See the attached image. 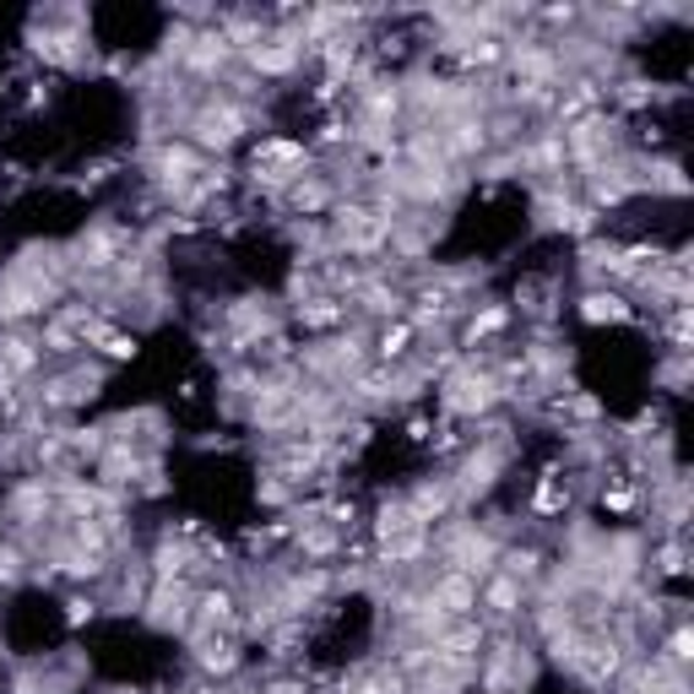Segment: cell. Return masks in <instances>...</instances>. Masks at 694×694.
Listing matches in <instances>:
<instances>
[{
	"label": "cell",
	"instance_id": "cell-1",
	"mask_svg": "<svg viewBox=\"0 0 694 694\" xmlns=\"http://www.w3.org/2000/svg\"><path fill=\"white\" fill-rule=\"evenodd\" d=\"M505 397H510L505 380L489 375V369H478V364H456L445 375V386H439V408L450 417H483L489 408H499Z\"/></svg>",
	"mask_w": 694,
	"mask_h": 694
},
{
	"label": "cell",
	"instance_id": "cell-2",
	"mask_svg": "<svg viewBox=\"0 0 694 694\" xmlns=\"http://www.w3.org/2000/svg\"><path fill=\"white\" fill-rule=\"evenodd\" d=\"M499 434H505V428L483 434V439L467 450V461L456 467V478H450V489H456V505H472V499H483V494L499 483V472H505V461H510V445H505Z\"/></svg>",
	"mask_w": 694,
	"mask_h": 694
},
{
	"label": "cell",
	"instance_id": "cell-3",
	"mask_svg": "<svg viewBox=\"0 0 694 694\" xmlns=\"http://www.w3.org/2000/svg\"><path fill=\"white\" fill-rule=\"evenodd\" d=\"M190 608H196V586H190V580H152V591H146V602H141L146 624L163 630V635L190 630Z\"/></svg>",
	"mask_w": 694,
	"mask_h": 694
},
{
	"label": "cell",
	"instance_id": "cell-4",
	"mask_svg": "<svg viewBox=\"0 0 694 694\" xmlns=\"http://www.w3.org/2000/svg\"><path fill=\"white\" fill-rule=\"evenodd\" d=\"M234 60H239V55H234V44H228L217 27L196 33V38H190V49L179 55V66H185L190 77H201V82H217V77H223Z\"/></svg>",
	"mask_w": 694,
	"mask_h": 694
},
{
	"label": "cell",
	"instance_id": "cell-5",
	"mask_svg": "<svg viewBox=\"0 0 694 694\" xmlns=\"http://www.w3.org/2000/svg\"><path fill=\"white\" fill-rule=\"evenodd\" d=\"M428 602H434L445 619H467V613L478 608V580H472V575H461V569H445V575H434Z\"/></svg>",
	"mask_w": 694,
	"mask_h": 694
},
{
	"label": "cell",
	"instance_id": "cell-6",
	"mask_svg": "<svg viewBox=\"0 0 694 694\" xmlns=\"http://www.w3.org/2000/svg\"><path fill=\"white\" fill-rule=\"evenodd\" d=\"M478 608H489L499 624H510V619L527 608V586L494 569V575H483V580H478Z\"/></svg>",
	"mask_w": 694,
	"mask_h": 694
},
{
	"label": "cell",
	"instance_id": "cell-7",
	"mask_svg": "<svg viewBox=\"0 0 694 694\" xmlns=\"http://www.w3.org/2000/svg\"><path fill=\"white\" fill-rule=\"evenodd\" d=\"M353 309L375 315V320H408V293L391 287L386 278H369L358 293H353Z\"/></svg>",
	"mask_w": 694,
	"mask_h": 694
},
{
	"label": "cell",
	"instance_id": "cell-8",
	"mask_svg": "<svg viewBox=\"0 0 694 694\" xmlns=\"http://www.w3.org/2000/svg\"><path fill=\"white\" fill-rule=\"evenodd\" d=\"M408 505H413L417 527H434L439 516L456 510V489H450V478H428V483H417L413 494H408Z\"/></svg>",
	"mask_w": 694,
	"mask_h": 694
},
{
	"label": "cell",
	"instance_id": "cell-9",
	"mask_svg": "<svg viewBox=\"0 0 694 694\" xmlns=\"http://www.w3.org/2000/svg\"><path fill=\"white\" fill-rule=\"evenodd\" d=\"M413 342H417V331L408 326V320H386V326L375 331V342H369V358L386 364V369H397V364H408Z\"/></svg>",
	"mask_w": 694,
	"mask_h": 694
},
{
	"label": "cell",
	"instance_id": "cell-10",
	"mask_svg": "<svg viewBox=\"0 0 694 694\" xmlns=\"http://www.w3.org/2000/svg\"><path fill=\"white\" fill-rule=\"evenodd\" d=\"M239 646L228 640V635H201L196 640V668L207 673V679H228V673H239Z\"/></svg>",
	"mask_w": 694,
	"mask_h": 694
},
{
	"label": "cell",
	"instance_id": "cell-11",
	"mask_svg": "<svg viewBox=\"0 0 694 694\" xmlns=\"http://www.w3.org/2000/svg\"><path fill=\"white\" fill-rule=\"evenodd\" d=\"M287 207H293V212H304V217H315V212L337 207V185H331V179H320V174H298V179H293V190H287Z\"/></svg>",
	"mask_w": 694,
	"mask_h": 694
},
{
	"label": "cell",
	"instance_id": "cell-12",
	"mask_svg": "<svg viewBox=\"0 0 694 694\" xmlns=\"http://www.w3.org/2000/svg\"><path fill=\"white\" fill-rule=\"evenodd\" d=\"M630 315H635L630 298L613 293V287H591V293L580 298V320H586V326H619V320H630Z\"/></svg>",
	"mask_w": 694,
	"mask_h": 694
},
{
	"label": "cell",
	"instance_id": "cell-13",
	"mask_svg": "<svg viewBox=\"0 0 694 694\" xmlns=\"http://www.w3.org/2000/svg\"><path fill=\"white\" fill-rule=\"evenodd\" d=\"M309 163V146L293 137H267L256 146V168H282V174H304Z\"/></svg>",
	"mask_w": 694,
	"mask_h": 694
},
{
	"label": "cell",
	"instance_id": "cell-14",
	"mask_svg": "<svg viewBox=\"0 0 694 694\" xmlns=\"http://www.w3.org/2000/svg\"><path fill=\"white\" fill-rule=\"evenodd\" d=\"M342 320H348V304H342L337 293H315V298L298 304V326H304V331H331V326H342Z\"/></svg>",
	"mask_w": 694,
	"mask_h": 694
},
{
	"label": "cell",
	"instance_id": "cell-15",
	"mask_svg": "<svg viewBox=\"0 0 694 694\" xmlns=\"http://www.w3.org/2000/svg\"><path fill=\"white\" fill-rule=\"evenodd\" d=\"M402 532H417L413 505H408V499H386V505L375 510V538L391 543V538H402Z\"/></svg>",
	"mask_w": 694,
	"mask_h": 694
},
{
	"label": "cell",
	"instance_id": "cell-16",
	"mask_svg": "<svg viewBox=\"0 0 694 694\" xmlns=\"http://www.w3.org/2000/svg\"><path fill=\"white\" fill-rule=\"evenodd\" d=\"M423 554H428V527H417V532H402V538L380 543V569L408 564V558H423Z\"/></svg>",
	"mask_w": 694,
	"mask_h": 694
},
{
	"label": "cell",
	"instance_id": "cell-17",
	"mask_svg": "<svg viewBox=\"0 0 694 694\" xmlns=\"http://www.w3.org/2000/svg\"><path fill=\"white\" fill-rule=\"evenodd\" d=\"M38 348H44V358H71V353L82 348V337H77L66 320H55V315H49V320H44V331H38Z\"/></svg>",
	"mask_w": 694,
	"mask_h": 694
},
{
	"label": "cell",
	"instance_id": "cell-18",
	"mask_svg": "<svg viewBox=\"0 0 694 694\" xmlns=\"http://www.w3.org/2000/svg\"><path fill=\"white\" fill-rule=\"evenodd\" d=\"M505 320H510V309H505V304H489V309H472V320H467V348H478L483 337H494V331H505Z\"/></svg>",
	"mask_w": 694,
	"mask_h": 694
},
{
	"label": "cell",
	"instance_id": "cell-19",
	"mask_svg": "<svg viewBox=\"0 0 694 694\" xmlns=\"http://www.w3.org/2000/svg\"><path fill=\"white\" fill-rule=\"evenodd\" d=\"M98 613H104V597H93V591H87V597H71V602H66V624H71V630L93 624Z\"/></svg>",
	"mask_w": 694,
	"mask_h": 694
},
{
	"label": "cell",
	"instance_id": "cell-20",
	"mask_svg": "<svg viewBox=\"0 0 694 694\" xmlns=\"http://www.w3.org/2000/svg\"><path fill=\"white\" fill-rule=\"evenodd\" d=\"M694 635H690V624H679V630H673V635H668V657H662V662H673V668H684V662H690L694 651Z\"/></svg>",
	"mask_w": 694,
	"mask_h": 694
},
{
	"label": "cell",
	"instance_id": "cell-21",
	"mask_svg": "<svg viewBox=\"0 0 694 694\" xmlns=\"http://www.w3.org/2000/svg\"><path fill=\"white\" fill-rule=\"evenodd\" d=\"M635 499H640L635 483H613V489H602V505H608V510H635Z\"/></svg>",
	"mask_w": 694,
	"mask_h": 694
},
{
	"label": "cell",
	"instance_id": "cell-22",
	"mask_svg": "<svg viewBox=\"0 0 694 694\" xmlns=\"http://www.w3.org/2000/svg\"><path fill=\"white\" fill-rule=\"evenodd\" d=\"M657 569H662V575H684V549H679V543H668V549H662V564H657Z\"/></svg>",
	"mask_w": 694,
	"mask_h": 694
},
{
	"label": "cell",
	"instance_id": "cell-23",
	"mask_svg": "<svg viewBox=\"0 0 694 694\" xmlns=\"http://www.w3.org/2000/svg\"><path fill=\"white\" fill-rule=\"evenodd\" d=\"M558 505H564V494H558V489H554V478H549V483L538 489V510L549 516V510H558Z\"/></svg>",
	"mask_w": 694,
	"mask_h": 694
},
{
	"label": "cell",
	"instance_id": "cell-24",
	"mask_svg": "<svg viewBox=\"0 0 694 694\" xmlns=\"http://www.w3.org/2000/svg\"><path fill=\"white\" fill-rule=\"evenodd\" d=\"M267 694H304V684H293V679H278V684H267Z\"/></svg>",
	"mask_w": 694,
	"mask_h": 694
},
{
	"label": "cell",
	"instance_id": "cell-25",
	"mask_svg": "<svg viewBox=\"0 0 694 694\" xmlns=\"http://www.w3.org/2000/svg\"><path fill=\"white\" fill-rule=\"evenodd\" d=\"M190 694H228V690H223V684H196Z\"/></svg>",
	"mask_w": 694,
	"mask_h": 694
},
{
	"label": "cell",
	"instance_id": "cell-26",
	"mask_svg": "<svg viewBox=\"0 0 694 694\" xmlns=\"http://www.w3.org/2000/svg\"><path fill=\"white\" fill-rule=\"evenodd\" d=\"M624 694H635V690H624Z\"/></svg>",
	"mask_w": 694,
	"mask_h": 694
}]
</instances>
